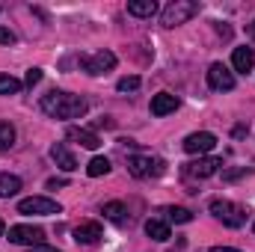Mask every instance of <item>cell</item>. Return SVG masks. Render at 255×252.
Returning <instances> with one entry per match:
<instances>
[{
  "label": "cell",
  "instance_id": "obj_1",
  "mask_svg": "<svg viewBox=\"0 0 255 252\" xmlns=\"http://www.w3.org/2000/svg\"><path fill=\"white\" fill-rule=\"evenodd\" d=\"M86 110H89L86 98L63 89H51L48 95H42V113H48L51 119H83Z\"/></svg>",
  "mask_w": 255,
  "mask_h": 252
},
{
  "label": "cell",
  "instance_id": "obj_2",
  "mask_svg": "<svg viewBox=\"0 0 255 252\" xmlns=\"http://www.w3.org/2000/svg\"><path fill=\"white\" fill-rule=\"evenodd\" d=\"M211 214H214L223 226H229V229H241V226L247 223V208H244V205H235V202H229V199H214V202H211Z\"/></svg>",
  "mask_w": 255,
  "mask_h": 252
},
{
  "label": "cell",
  "instance_id": "obj_3",
  "mask_svg": "<svg viewBox=\"0 0 255 252\" xmlns=\"http://www.w3.org/2000/svg\"><path fill=\"white\" fill-rule=\"evenodd\" d=\"M193 15H199V3L196 0H175L160 12V24L163 27H181L187 24Z\"/></svg>",
  "mask_w": 255,
  "mask_h": 252
},
{
  "label": "cell",
  "instance_id": "obj_4",
  "mask_svg": "<svg viewBox=\"0 0 255 252\" xmlns=\"http://www.w3.org/2000/svg\"><path fill=\"white\" fill-rule=\"evenodd\" d=\"M18 214H24V217H54V214H63V208H60V202H54L48 196H30V199L18 202Z\"/></svg>",
  "mask_w": 255,
  "mask_h": 252
},
{
  "label": "cell",
  "instance_id": "obj_5",
  "mask_svg": "<svg viewBox=\"0 0 255 252\" xmlns=\"http://www.w3.org/2000/svg\"><path fill=\"white\" fill-rule=\"evenodd\" d=\"M116 63H119V60H116L113 51H95V54H83V57H80V68H83L86 74H92V77L113 71Z\"/></svg>",
  "mask_w": 255,
  "mask_h": 252
},
{
  "label": "cell",
  "instance_id": "obj_6",
  "mask_svg": "<svg viewBox=\"0 0 255 252\" xmlns=\"http://www.w3.org/2000/svg\"><path fill=\"white\" fill-rule=\"evenodd\" d=\"M163 160L160 157H148V154H136V157H130L128 160V172L133 175V178H154V175H160L163 172Z\"/></svg>",
  "mask_w": 255,
  "mask_h": 252
},
{
  "label": "cell",
  "instance_id": "obj_7",
  "mask_svg": "<svg viewBox=\"0 0 255 252\" xmlns=\"http://www.w3.org/2000/svg\"><path fill=\"white\" fill-rule=\"evenodd\" d=\"M42 241H45V229H42V226L21 223V226H12V229H9V244H18V247H39Z\"/></svg>",
  "mask_w": 255,
  "mask_h": 252
},
{
  "label": "cell",
  "instance_id": "obj_8",
  "mask_svg": "<svg viewBox=\"0 0 255 252\" xmlns=\"http://www.w3.org/2000/svg\"><path fill=\"white\" fill-rule=\"evenodd\" d=\"M235 71L229 68V65L223 63H211V68H208V86L214 89V92H232L235 89Z\"/></svg>",
  "mask_w": 255,
  "mask_h": 252
},
{
  "label": "cell",
  "instance_id": "obj_9",
  "mask_svg": "<svg viewBox=\"0 0 255 252\" xmlns=\"http://www.w3.org/2000/svg\"><path fill=\"white\" fill-rule=\"evenodd\" d=\"M217 145V133L211 130H196L190 136H184V151L187 154H208Z\"/></svg>",
  "mask_w": 255,
  "mask_h": 252
},
{
  "label": "cell",
  "instance_id": "obj_10",
  "mask_svg": "<svg viewBox=\"0 0 255 252\" xmlns=\"http://www.w3.org/2000/svg\"><path fill=\"white\" fill-rule=\"evenodd\" d=\"M223 166V160L220 157H199V160H193L184 166V175L187 178H211V175H217V169Z\"/></svg>",
  "mask_w": 255,
  "mask_h": 252
},
{
  "label": "cell",
  "instance_id": "obj_11",
  "mask_svg": "<svg viewBox=\"0 0 255 252\" xmlns=\"http://www.w3.org/2000/svg\"><path fill=\"white\" fill-rule=\"evenodd\" d=\"M101 238H104V229H101V223H95V220H86V223L74 226V241L83 244V247H95Z\"/></svg>",
  "mask_w": 255,
  "mask_h": 252
},
{
  "label": "cell",
  "instance_id": "obj_12",
  "mask_svg": "<svg viewBox=\"0 0 255 252\" xmlns=\"http://www.w3.org/2000/svg\"><path fill=\"white\" fill-rule=\"evenodd\" d=\"M65 136H68L71 142H80L83 148H92V151H95V148L101 145V136H98L95 130H89V127H77V125H71L68 130H65Z\"/></svg>",
  "mask_w": 255,
  "mask_h": 252
},
{
  "label": "cell",
  "instance_id": "obj_13",
  "mask_svg": "<svg viewBox=\"0 0 255 252\" xmlns=\"http://www.w3.org/2000/svg\"><path fill=\"white\" fill-rule=\"evenodd\" d=\"M178 110V98L172 92H157L151 98V116H169Z\"/></svg>",
  "mask_w": 255,
  "mask_h": 252
},
{
  "label": "cell",
  "instance_id": "obj_14",
  "mask_svg": "<svg viewBox=\"0 0 255 252\" xmlns=\"http://www.w3.org/2000/svg\"><path fill=\"white\" fill-rule=\"evenodd\" d=\"M51 160H54V163H57L63 172H74V169H77V160H74V154L65 148L63 142H54V145H51Z\"/></svg>",
  "mask_w": 255,
  "mask_h": 252
},
{
  "label": "cell",
  "instance_id": "obj_15",
  "mask_svg": "<svg viewBox=\"0 0 255 252\" xmlns=\"http://www.w3.org/2000/svg\"><path fill=\"white\" fill-rule=\"evenodd\" d=\"M255 65V51L253 48H235V54H232V68L238 71V74H250Z\"/></svg>",
  "mask_w": 255,
  "mask_h": 252
},
{
  "label": "cell",
  "instance_id": "obj_16",
  "mask_svg": "<svg viewBox=\"0 0 255 252\" xmlns=\"http://www.w3.org/2000/svg\"><path fill=\"white\" fill-rule=\"evenodd\" d=\"M145 235H148L151 241L163 244V241H169V223H163V220L151 217V220H145Z\"/></svg>",
  "mask_w": 255,
  "mask_h": 252
},
{
  "label": "cell",
  "instance_id": "obj_17",
  "mask_svg": "<svg viewBox=\"0 0 255 252\" xmlns=\"http://www.w3.org/2000/svg\"><path fill=\"white\" fill-rule=\"evenodd\" d=\"M128 15H133V18H151V15H157V3L154 0H130L128 3Z\"/></svg>",
  "mask_w": 255,
  "mask_h": 252
},
{
  "label": "cell",
  "instance_id": "obj_18",
  "mask_svg": "<svg viewBox=\"0 0 255 252\" xmlns=\"http://www.w3.org/2000/svg\"><path fill=\"white\" fill-rule=\"evenodd\" d=\"M21 190V178L18 175H9V172H0V199H9Z\"/></svg>",
  "mask_w": 255,
  "mask_h": 252
},
{
  "label": "cell",
  "instance_id": "obj_19",
  "mask_svg": "<svg viewBox=\"0 0 255 252\" xmlns=\"http://www.w3.org/2000/svg\"><path fill=\"white\" fill-rule=\"evenodd\" d=\"M107 172H110V160L101 157V154L86 163V175H89V178H101V175H107Z\"/></svg>",
  "mask_w": 255,
  "mask_h": 252
},
{
  "label": "cell",
  "instance_id": "obj_20",
  "mask_svg": "<svg viewBox=\"0 0 255 252\" xmlns=\"http://www.w3.org/2000/svg\"><path fill=\"white\" fill-rule=\"evenodd\" d=\"M101 214H104L107 220H113V223H122V220L128 217V208L122 205V202H104Z\"/></svg>",
  "mask_w": 255,
  "mask_h": 252
},
{
  "label": "cell",
  "instance_id": "obj_21",
  "mask_svg": "<svg viewBox=\"0 0 255 252\" xmlns=\"http://www.w3.org/2000/svg\"><path fill=\"white\" fill-rule=\"evenodd\" d=\"M24 89V83L12 74H0V95H18Z\"/></svg>",
  "mask_w": 255,
  "mask_h": 252
},
{
  "label": "cell",
  "instance_id": "obj_22",
  "mask_svg": "<svg viewBox=\"0 0 255 252\" xmlns=\"http://www.w3.org/2000/svg\"><path fill=\"white\" fill-rule=\"evenodd\" d=\"M163 214H166V220L169 223H190L193 214L187 208H175V205H169V208H163Z\"/></svg>",
  "mask_w": 255,
  "mask_h": 252
},
{
  "label": "cell",
  "instance_id": "obj_23",
  "mask_svg": "<svg viewBox=\"0 0 255 252\" xmlns=\"http://www.w3.org/2000/svg\"><path fill=\"white\" fill-rule=\"evenodd\" d=\"M15 145V127L9 122H0V151H9Z\"/></svg>",
  "mask_w": 255,
  "mask_h": 252
},
{
  "label": "cell",
  "instance_id": "obj_24",
  "mask_svg": "<svg viewBox=\"0 0 255 252\" xmlns=\"http://www.w3.org/2000/svg\"><path fill=\"white\" fill-rule=\"evenodd\" d=\"M139 83H142V80H139L136 74H128V77H122V80L116 83V89H119V92H136Z\"/></svg>",
  "mask_w": 255,
  "mask_h": 252
},
{
  "label": "cell",
  "instance_id": "obj_25",
  "mask_svg": "<svg viewBox=\"0 0 255 252\" xmlns=\"http://www.w3.org/2000/svg\"><path fill=\"white\" fill-rule=\"evenodd\" d=\"M39 80H42V68H30V71H27V77H24V83H27L30 89H33Z\"/></svg>",
  "mask_w": 255,
  "mask_h": 252
},
{
  "label": "cell",
  "instance_id": "obj_26",
  "mask_svg": "<svg viewBox=\"0 0 255 252\" xmlns=\"http://www.w3.org/2000/svg\"><path fill=\"white\" fill-rule=\"evenodd\" d=\"M18 42V36L12 33V30H6V27H0V45H15Z\"/></svg>",
  "mask_w": 255,
  "mask_h": 252
},
{
  "label": "cell",
  "instance_id": "obj_27",
  "mask_svg": "<svg viewBox=\"0 0 255 252\" xmlns=\"http://www.w3.org/2000/svg\"><path fill=\"white\" fill-rule=\"evenodd\" d=\"M68 181L65 178H48V190H57V187H65Z\"/></svg>",
  "mask_w": 255,
  "mask_h": 252
},
{
  "label": "cell",
  "instance_id": "obj_28",
  "mask_svg": "<svg viewBox=\"0 0 255 252\" xmlns=\"http://www.w3.org/2000/svg\"><path fill=\"white\" fill-rule=\"evenodd\" d=\"M244 172H247V169H235V172H226V175H223V178H226V181H235V178H241V175H244Z\"/></svg>",
  "mask_w": 255,
  "mask_h": 252
},
{
  "label": "cell",
  "instance_id": "obj_29",
  "mask_svg": "<svg viewBox=\"0 0 255 252\" xmlns=\"http://www.w3.org/2000/svg\"><path fill=\"white\" fill-rule=\"evenodd\" d=\"M30 252H60V250H54V247H45V244H39V247H30Z\"/></svg>",
  "mask_w": 255,
  "mask_h": 252
},
{
  "label": "cell",
  "instance_id": "obj_30",
  "mask_svg": "<svg viewBox=\"0 0 255 252\" xmlns=\"http://www.w3.org/2000/svg\"><path fill=\"white\" fill-rule=\"evenodd\" d=\"M211 252H241V250H235V247H214Z\"/></svg>",
  "mask_w": 255,
  "mask_h": 252
},
{
  "label": "cell",
  "instance_id": "obj_31",
  "mask_svg": "<svg viewBox=\"0 0 255 252\" xmlns=\"http://www.w3.org/2000/svg\"><path fill=\"white\" fill-rule=\"evenodd\" d=\"M3 232H6V226H3V220H0V238H3Z\"/></svg>",
  "mask_w": 255,
  "mask_h": 252
},
{
  "label": "cell",
  "instance_id": "obj_32",
  "mask_svg": "<svg viewBox=\"0 0 255 252\" xmlns=\"http://www.w3.org/2000/svg\"><path fill=\"white\" fill-rule=\"evenodd\" d=\"M250 33H253V36H255V21H253V24H250Z\"/></svg>",
  "mask_w": 255,
  "mask_h": 252
},
{
  "label": "cell",
  "instance_id": "obj_33",
  "mask_svg": "<svg viewBox=\"0 0 255 252\" xmlns=\"http://www.w3.org/2000/svg\"><path fill=\"white\" fill-rule=\"evenodd\" d=\"M253 232H255V226H253Z\"/></svg>",
  "mask_w": 255,
  "mask_h": 252
}]
</instances>
